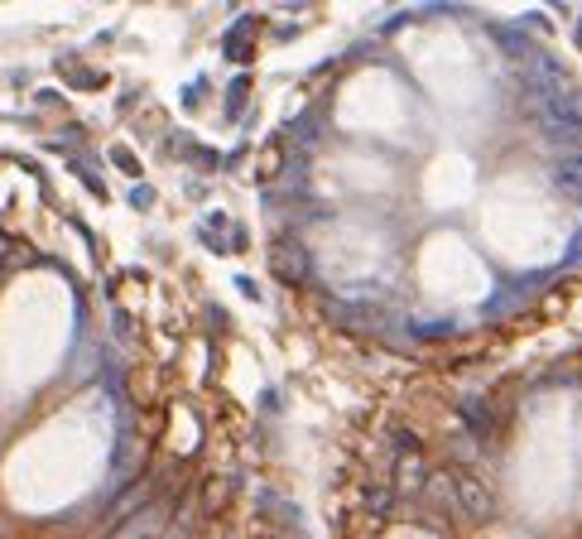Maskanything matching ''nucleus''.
<instances>
[]
</instances>
